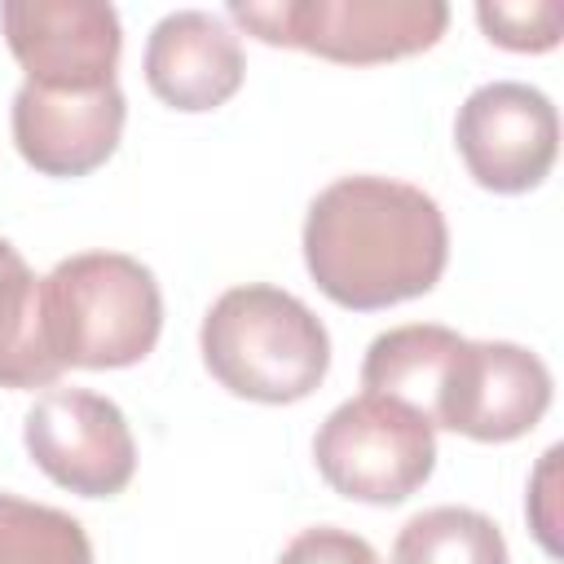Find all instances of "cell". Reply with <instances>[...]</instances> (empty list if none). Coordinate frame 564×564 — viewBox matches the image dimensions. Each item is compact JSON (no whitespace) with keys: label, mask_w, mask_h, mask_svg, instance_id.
Wrapping results in <instances>:
<instances>
[{"label":"cell","mask_w":564,"mask_h":564,"mask_svg":"<svg viewBox=\"0 0 564 564\" xmlns=\"http://www.w3.org/2000/svg\"><path fill=\"white\" fill-rule=\"evenodd\" d=\"M449 264L441 203L392 176H339L308 203L304 269L326 300L375 313L427 295Z\"/></svg>","instance_id":"1"},{"label":"cell","mask_w":564,"mask_h":564,"mask_svg":"<svg viewBox=\"0 0 564 564\" xmlns=\"http://www.w3.org/2000/svg\"><path fill=\"white\" fill-rule=\"evenodd\" d=\"M361 388L414 405L432 427L502 445L551 405L546 361L511 339H463L436 322L392 326L361 357Z\"/></svg>","instance_id":"2"},{"label":"cell","mask_w":564,"mask_h":564,"mask_svg":"<svg viewBox=\"0 0 564 564\" xmlns=\"http://www.w3.org/2000/svg\"><path fill=\"white\" fill-rule=\"evenodd\" d=\"M40 326L62 370H123L154 352L163 291L137 256L79 251L40 278Z\"/></svg>","instance_id":"3"},{"label":"cell","mask_w":564,"mask_h":564,"mask_svg":"<svg viewBox=\"0 0 564 564\" xmlns=\"http://www.w3.org/2000/svg\"><path fill=\"white\" fill-rule=\"evenodd\" d=\"M212 379L260 405H291L317 392L330 370V335L322 317L291 291L269 282L229 286L198 330Z\"/></svg>","instance_id":"4"},{"label":"cell","mask_w":564,"mask_h":564,"mask_svg":"<svg viewBox=\"0 0 564 564\" xmlns=\"http://www.w3.org/2000/svg\"><path fill=\"white\" fill-rule=\"evenodd\" d=\"M256 40L344 66L397 62L432 48L449 26L445 0H229Z\"/></svg>","instance_id":"5"},{"label":"cell","mask_w":564,"mask_h":564,"mask_svg":"<svg viewBox=\"0 0 564 564\" xmlns=\"http://www.w3.org/2000/svg\"><path fill=\"white\" fill-rule=\"evenodd\" d=\"M313 463L335 494L370 507H397L436 471V427L397 397L361 392L322 419Z\"/></svg>","instance_id":"6"},{"label":"cell","mask_w":564,"mask_h":564,"mask_svg":"<svg viewBox=\"0 0 564 564\" xmlns=\"http://www.w3.org/2000/svg\"><path fill=\"white\" fill-rule=\"evenodd\" d=\"M22 441L31 463L79 498H115L137 471L123 410L88 388H44L22 419Z\"/></svg>","instance_id":"7"},{"label":"cell","mask_w":564,"mask_h":564,"mask_svg":"<svg viewBox=\"0 0 564 564\" xmlns=\"http://www.w3.org/2000/svg\"><path fill=\"white\" fill-rule=\"evenodd\" d=\"M454 145L480 189L524 194L555 167L560 115L542 88L524 79H489L463 97Z\"/></svg>","instance_id":"8"},{"label":"cell","mask_w":564,"mask_h":564,"mask_svg":"<svg viewBox=\"0 0 564 564\" xmlns=\"http://www.w3.org/2000/svg\"><path fill=\"white\" fill-rule=\"evenodd\" d=\"M0 31L35 88L93 93L115 84L123 26L106 0H4Z\"/></svg>","instance_id":"9"},{"label":"cell","mask_w":564,"mask_h":564,"mask_svg":"<svg viewBox=\"0 0 564 564\" xmlns=\"http://www.w3.org/2000/svg\"><path fill=\"white\" fill-rule=\"evenodd\" d=\"M128 101L119 84L93 93H53L22 84L13 93V145L44 176H88L123 137Z\"/></svg>","instance_id":"10"},{"label":"cell","mask_w":564,"mask_h":564,"mask_svg":"<svg viewBox=\"0 0 564 564\" xmlns=\"http://www.w3.org/2000/svg\"><path fill=\"white\" fill-rule=\"evenodd\" d=\"M242 40L225 18L207 9H172L150 26L145 84L163 106L185 115L216 110L242 88Z\"/></svg>","instance_id":"11"},{"label":"cell","mask_w":564,"mask_h":564,"mask_svg":"<svg viewBox=\"0 0 564 564\" xmlns=\"http://www.w3.org/2000/svg\"><path fill=\"white\" fill-rule=\"evenodd\" d=\"M57 375L62 366L48 357L40 326V278L0 238V388H44Z\"/></svg>","instance_id":"12"},{"label":"cell","mask_w":564,"mask_h":564,"mask_svg":"<svg viewBox=\"0 0 564 564\" xmlns=\"http://www.w3.org/2000/svg\"><path fill=\"white\" fill-rule=\"evenodd\" d=\"M392 564H511L502 529L476 507H427L392 542Z\"/></svg>","instance_id":"13"},{"label":"cell","mask_w":564,"mask_h":564,"mask_svg":"<svg viewBox=\"0 0 564 564\" xmlns=\"http://www.w3.org/2000/svg\"><path fill=\"white\" fill-rule=\"evenodd\" d=\"M0 564H93V542L70 511L0 494Z\"/></svg>","instance_id":"14"},{"label":"cell","mask_w":564,"mask_h":564,"mask_svg":"<svg viewBox=\"0 0 564 564\" xmlns=\"http://www.w3.org/2000/svg\"><path fill=\"white\" fill-rule=\"evenodd\" d=\"M476 22L494 44L511 53H546L560 44L564 4L560 0H480Z\"/></svg>","instance_id":"15"},{"label":"cell","mask_w":564,"mask_h":564,"mask_svg":"<svg viewBox=\"0 0 564 564\" xmlns=\"http://www.w3.org/2000/svg\"><path fill=\"white\" fill-rule=\"evenodd\" d=\"M278 564H379L375 546L366 538H357L352 529H339V524H313V529H300Z\"/></svg>","instance_id":"16"},{"label":"cell","mask_w":564,"mask_h":564,"mask_svg":"<svg viewBox=\"0 0 564 564\" xmlns=\"http://www.w3.org/2000/svg\"><path fill=\"white\" fill-rule=\"evenodd\" d=\"M560 454H564L560 445H551V449L542 454V463H538V471H533V480H529V502H524L529 524H533V538L542 542L546 555H560V538H555L560 516L551 511V502H555V467H560Z\"/></svg>","instance_id":"17"}]
</instances>
